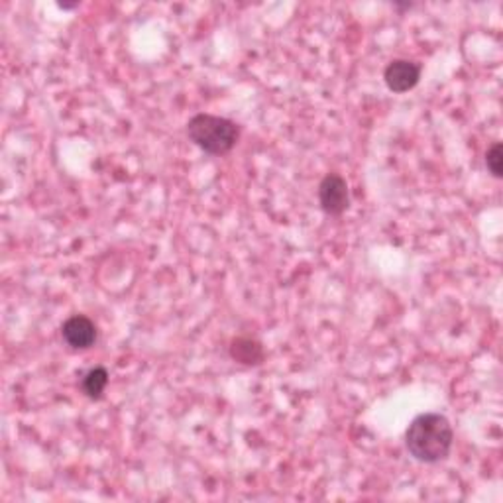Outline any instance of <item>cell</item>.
Returning <instances> with one entry per match:
<instances>
[{
    "instance_id": "9c48e42d",
    "label": "cell",
    "mask_w": 503,
    "mask_h": 503,
    "mask_svg": "<svg viewBox=\"0 0 503 503\" xmlns=\"http://www.w3.org/2000/svg\"><path fill=\"white\" fill-rule=\"evenodd\" d=\"M79 6V3L77 4H67V3H60V8H63V11H71V8H77Z\"/></svg>"
},
{
    "instance_id": "ba28073f",
    "label": "cell",
    "mask_w": 503,
    "mask_h": 503,
    "mask_svg": "<svg viewBox=\"0 0 503 503\" xmlns=\"http://www.w3.org/2000/svg\"><path fill=\"white\" fill-rule=\"evenodd\" d=\"M486 166H488V169H490L493 177L501 179V176H503V148H501L499 142L493 144V146L488 150Z\"/></svg>"
},
{
    "instance_id": "3957f363",
    "label": "cell",
    "mask_w": 503,
    "mask_h": 503,
    "mask_svg": "<svg viewBox=\"0 0 503 503\" xmlns=\"http://www.w3.org/2000/svg\"><path fill=\"white\" fill-rule=\"evenodd\" d=\"M318 205L328 217H341L350 207V191L348 183L338 173H328L318 186Z\"/></svg>"
},
{
    "instance_id": "5b68a950",
    "label": "cell",
    "mask_w": 503,
    "mask_h": 503,
    "mask_svg": "<svg viewBox=\"0 0 503 503\" xmlns=\"http://www.w3.org/2000/svg\"><path fill=\"white\" fill-rule=\"evenodd\" d=\"M62 336L73 350H87L96 342V326L89 317L73 315L63 323Z\"/></svg>"
},
{
    "instance_id": "52a82bcc",
    "label": "cell",
    "mask_w": 503,
    "mask_h": 503,
    "mask_svg": "<svg viewBox=\"0 0 503 503\" xmlns=\"http://www.w3.org/2000/svg\"><path fill=\"white\" fill-rule=\"evenodd\" d=\"M109 385V372L106 367L96 366L93 370L87 372L81 380V392L87 395L89 400H101L103 393Z\"/></svg>"
},
{
    "instance_id": "6da1fadb",
    "label": "cell",
    "mask_w": 503,
    "mask_h": 503,
    "mask_svg": "<svg viewBox=\"0 0 503 503\" xmlns=\"http://www.w3.org/2000/svg\"><path fill=\"white\" fill-rule=\"evenodd\" d=\"M454 431L450 421L441 413H423L415 417L405 433V444L415 460L437 464L450 454Z\"/></svg>"
},
{
    "instance_id": "7a4b0ae2",
    "label": "cell",
    "mask_w": 503,
    "mask_h": 503,
    "mask_svg": "<svg viewBox=\"0 0 503 503\" xmlns=\"http://www.w3.org/2000/svg\"><path fill=\"white\" fill-rule=\"evenodd\" d=\"M187 136L210 156H222L236 146L240 130L238 126L215 114H195L187 122Z\"/></svg>"
},
{
    "instance_id": "277c9868",
    "label": "cell",
    "mask_w": 503,
    "mask_h": 503,
    "mask_svg": "<svg viewBox=\"0 0 503 503\" xmlns=\"http://www.w3.org/2000/svg\"><path fill=\"white\" fill-rule=\"evenodd\" d=\"M421 79V65L409 60H393L383 71V81L393 93H408Z\"/></svg>"
},
{
    "instance_id": "8992f818",
    "label": "cell",
    "mask_w": 503,
    "mask_h": 503,
    "mask_svg": "<svg viewBox=\"0 0 503 503\" xmlns=\"http://www.w3.org/2000/svg\"><path fill=\"white\" fill-rule=\"evenodd\" d=\"M230 358L242 366H258L264 362L266 352L264 346L260 344L256 338L238 336L230 342Z\"/></svg>"
}]
</instances>
